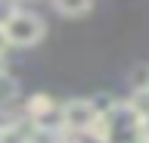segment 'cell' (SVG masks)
Masks as SVG:
<instances>
[{
  "instance_id": "cell-1",
  "label": "cell",
  "mask_w": 149,
  "mask_h": 143,
  "mask_svg": "<svg viewBox=\"0 0 149 143\" xmlns=\"http://www.w3.org/2000/svg\"><path fill=\"white\" fill-rule=\"evenodd\" d=\"M93 137L100 143H143V118H140L127 103H115L109 112L100 115L93 128Z\"/></svg>"
},
{
  "instance_id": "cell-2",
  "label": "cell",
  "mask_w": 149,
  "mask_h": 143,
  "mask_svg": "<svg viewBox=\"0 0 149 143\" xmlns=\"http://www.w3.org/2000/svg\"><path fill=\"white\" fill-rule=\"evenodd\" d=\"M3 31H6L9 47H34V44H40V40H44L47 25H44V19H40V16L19 10L16 16L3 25Z\"/></svg>"
},
{
  "instance_id": "cell-3",
  "label": "cell",
  "mask_w": 149,
  "mask_h": 143,
  "mask_svg": "<svg viewBox=\"0 0 149 143\" xmlns=\"http://www.w3.org/2000/svg\"><path fill=\"white\" fill-rule=\"evenodd\" d=\"M62 118H65V134H93L100 112L93 100H68L62 106Z\"/></svg>"
},
{
  "instance_id": "cell-4",
  "label": "cell",
  "mask_w": 149,
  "mask_h": 143,
  "mask_svg": "<svg viewBox=\"0 0 149 143\" xmlns=\"http://www.w3.org/2000/svg\"><path fill=\"white\" fill-rule=\"evenodd\" d=\"M127 106L140 115V118H149V87H137V90L130 93Z\"/></svg>"
},
{
  "instance_id": "cell-5",
  "label": "cell",
  "mask_w": 149,
  "mask_h": 143,
  "mask_svg": "<svg viewBox=\"0 0 149 143\" xmlns=\"http://www.w3.org/2000/svg\"><path fill=\"white\" fill-rule=\"evenodd\" d=\"M90 3L93 0H53V6L62 16H84V13L90 10Z\"/></svg>"
},
{
  "instance_id": "cell-6",
  "label": "cell",
  "mask_w": 149,
  "mask_h": 143,
  "mask_svg": "<svg viewBox=\"0 0 149 143\" xmlns=\"http://www.w3.org/2000/svg\"><path fill=\"white\" fill-rule=\"evenodd\" d=\"M16 96H19V84H16V78H9V75H0V106L13 103Z\"/></svg>"
},
{
  "instance_id": "cell-7",
  "label": "cell",
  "mask_w": 149,
  "mask_h": 143,
  "mask_svg": "<svg viewBox=\"0 0 149 143\" xmlns=\"http://www.w3.org/2000/svg\"><path fill=\"white\" fill-rule=\"evenodd\" d=\"M50 106H56L53 100H50V96H44V93H37L34 100H31V103L25 106V115H28V121H31V118H37V115L40 112H47V109H50Z\"/></svg>"
},
{
  "instance_id": "cell-8",
  "label": "cell",
  "mask_w": 149,
  "mask_h": 143,
  "mask_svg": "<svg viewBox=\"0 0 149 143\" xmlns=\"http://www.w3.org/2000/svg\"><path fill=\"white\" fill-rule=\"evenodd\" d=\"M0 143H31V134H25L19 124H6L0 134Z\"/></svg>"
},
{
  "instance_id": "cell-9",
  "label": "cell",
  "mask_w": 149,
  "mask_h": 143,
  "mask_svg": "<svg viewBox=\"0 0 149 143\" xmlns=\"http://www.w3.org/2000/svg\"><path fill=\"white\" fill-rule=\"evenodd\" d=\"M16 13H19V3H16V0H0V25H6Z\"/></svg>"
},
{
  "instance_id": "cell-10",
  "label": "cell",
  "mask_w": 149,
  "mask_h": 143,
  "mask_svg": "<svg viewBox=\"0 0 149 143\" xmlns=\"http://www.w3.org/2000/svg\"><path fill=\"white\" fill-rule=\"evenodd\" d=\"M9 47V40H6V31H3V25H0V53Z\"/></svg>"
},
{
  "instance_id": "cell-11",
  "label": "cell",
  "mask_w": 149,
  "mask_h": 143,
  "mask_svg": "<svg viewBox=\"0 0 149 143\" xmlns=\"http://www.w3.org/2000/svg\"><path fill=\"white\" fill-rule=\"evenodd\" d=\"M143 137L149 140V118H143Z\"/></svg>"
},
{
  "instance_id": "cell-12",
  "label": "cell",
  "mask_w": 149,
  "mask_h": 143,
  "mask_svg": "<svg viewBox=\"0 0 149 143\" xmlns=\"http://www.w3.org/2000/svg\"><path fill=\"white\" fill-rule=\"evenodd\" d=\"M0 75H6V62H3V53H0Z\"/></svg>"
},
{
  "instance_id": "cell-13",
  "label": "cell",
  "mask_w": 149,
  "mask_h": 143,
  "mask_svg": "<svg viewBox=\"0 0 149 143\" xmlns=\"http://www.w3.org/2000/svg\"><path fill=\"white\" fill-rule=\"evenodd\" d=\"M0 134H3V128H0Z\"/></svg>"
},
{
  "instance_id": "cell-14",
  "label": "cell",
  "mask_w": 149,
  "mask_h": 143,
  "mask_svg": "<svg viewBox=\"0 0 149 143\" xmlns=\"http://www.w3.org/2000/svg\"><path fill=\"white\" fill-rule=\"evenodd\" d=\"M143 143H149V140H143Z\"/></svg>"
}]
</instances>
